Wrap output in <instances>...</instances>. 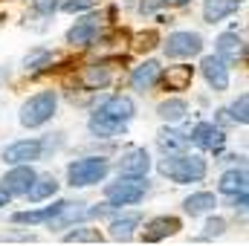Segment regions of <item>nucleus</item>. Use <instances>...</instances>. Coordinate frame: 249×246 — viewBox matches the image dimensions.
I'll list each match as a JSON object with an SVG mask.
<instances>
[{
	"mask_svg": "<svg viewBox=\"0 0 249 246\" xmlns=\"http://www.w3.org/2000/svg\"><path fill=\"white\" fill-rule=\"evenodd\" d=\"M206 171H209V165H206V159L200 154L177 151V154H165V159L160 162V174L168 177L171 183H177V185L200 183L206 177Z\"/></svg>",
	"mask_w": 249,
	"mask_h": 246,
	"instance_id": "obj_1",
	"label": "nucleus"
},
{
	"mask_svg": "<svg viewBox=\"0 0 249 246\" xmlns=\"http://www.w3.org/2000/svg\"><path fill=\"white\" fill-rule=\"evenodd\" d=\"M55 110H58V96H55V90H41V93H35V96H29L23 105H20V124L23 127H41V124H47L53 116H55Z\"/></svg>",
	"mask_w": 249,
	"mask_h": 246,
	"instance_id": "obj_2",
	"label": "nucleus"
},
{
	"mask_svg": "<svg viewBox=\"0 0 249 246\" xmlns=\"http://www.w3.org/2000/svg\"><path fill=\"white\" fill-rule=\"evenodd\" d=\"M148 194L145 177H119L116 183L105 185V200L107 209H124V206H136L142 203Z\"/></svg>",
	"mask_w": 249,
	"mask_h": 246,
	"instance_id": "obj_3",
	"label": "nucleus"
},
{
	"mask_svg": "<svg viewBox=\"0 0 249 246\" xmlns=\"http://www.w3.org/2000/svg\"><path fill=\"white\" fill-rule=\"evenodd\" d=\"M110 171V162L105 157H84L67 165V183L72 188H87V185L102 183Z\"/></svg>",
	"mask_w": 249,
	"mask_h": 246,
	"instance_id": "obj_4",
	"label": "nucleus"
},
{
	"mask_svg": "<svg viewBox=\"0 0 249 246\" xmlns=\"http://www.w3.org/2000/svg\"><path fill=\"white\" fill-rule=\"evenodd\" d=\"M188 142L203 148V151H209V154H220L226 148V133L214 122H197L191 127V133H188Z\"/></svg>",
	"mask_w": 249,
	"mask_h": 246,
	"instance_id": "obj_5",
	"label": "nucleus"
},
{
	"mask_svg": "<svg viewBox=\"0 0 249 246\" xmlns=\"http://www.w3.org/2000/svg\"><path fill=\"white\" fill-rule=\"evenodd\" d=\"M41 154H44L41 139H20L3 151V162L6 165H32L35 159H41Z\"/></svg>",
	"mask_w": 249,
	"mask_h": 246,
	"instance_id": "obj_6",
	"label": "nucleus"
},
{
	"mask_svg": "<svg viewBox=\"0 0 249 246\" xmlns=\"http://www.w3.org/2000/svg\"><path fill=\"white\" fill-rule=\"evenodd\" d=\"M32 180H35L32 165H12V171H6L0 177V194L3 197H20V194H26Z\"/></svg>",
	"mask_w": 249,
	"mask_h": 246,
	"instance_id": "obj_7",
	"label": "nucleus"
},
{
	"mask_svg": "<svg viewBox=\"0 0 249 246\" xmlns=\"http://www.w3.org/2000/svg\"><path fill=\"white\" fill-rule=\"evenodd\" d=\"M200 50H203V38L197 32H171L165 41L168 58H191V55H200Z\"/></svg>",
	"mask_w": 249,
	"mask_h": 246,
	"instance_id": "obj_8",
	"label": "nucleus"
},
{
	"mask_svg": "<svg viewBox=\"0 0 249 246\" xmlns=\"http://www.w3.org/2000/svg\"><path fill=\"white\" fill-rule=\"evenodd\" d=\"M180 229H183L180 217H174V214H160V217H151V220L145 223L142 241H145V244H157V241H165V238L177 235Z\"/></svg>",
	"mask_w": 249,
	"mask_h": 246,
	"instance_id": "obj_9",
	"label": "nucleus"
},
{
	"mask_svg": "<svg viewBox=\"0 0 249 246\" xmlns=\"http://www.w3.org/2000/svg\"><path fill=\"white\" fill-rule=\"evenodd\" d=\"M200 70H203V75L214 93H223L229 87V61H223L220 55H206Z\"/></svg>",
	"mask_w": 249,
	"mask_h": 246,
	"instance_id": "obj_10",
	"label": "nucleus"
},
{
	"mask_svg": "<svg viewBox=\"0 0 249 246\" xmlns=\"http://www.w3.org/2000/svg\"><path fill=\"white\" fill-rule=\"evenodd\" d=\"M151 171V157L145 148H130L119 159V177H148Z\"/></svg>",
	"mask_w": 249,
	"mask_h": 246,
	"instance_id": "obj_11",
	"label": "nucleus"
},
{
	"mask_svg": "<svg viewBox=\"0 0 249 246\" xmlns=\"http://www.w3.org/2000/svg\"><path fill=\"white\" fill-rule=\"evenodd\" d=\"M96 113H102V116H107V119H116V122L127 124L133 116H136V107H133V102H130L127 96H110V99H105V102L99 105Z\"/></svg>",
	"mask_w": 249,
	"mask_h": 246,
	"instance_id": "obj_12",
	"label": "nucleus"
},
{
	"mask_svg": "<svg viewBox=\"0 0 249 246\" xmlns=\"http://www.w3.org/2000/svg\"><path fill=\"white\" fill-rule=\"evenodd\" d=\"M96 32H99V20L93 15H87L67 29V44L70 47H90L96 41Z\"/></svg>",
	"mask_w": 249,
	"mask_h": 246,
	"instance_id": "obj_13",
	"label": "nucleus"
},
{
	"mask_svg": "<svg viewBox=\"0 0 249 246\" xmlns=\"http://www.w3.org/2000/svg\"><path fill=\"white\" fill-rule=\"evenodd\" d=\"M160 78H162V67L157 61H145L130 72V87H133L136 93H148V90L157 87Z\"/></svg>",
	"mask_w": 249,
	"mask_h": 246,
	"instance_id": "obj_14",
	"label": "nucleus"
},
{
	"mask_svg": "<svg viewBox=\"0 0 249 246\" xmlns=\"http://www.w3.org/2000/svg\"><path fill=\"white\" fill-rule=\"evenodd\" d=\"M244 53H247V44H244V35H238V32H223L220 38H217V55L223 58V61H241L244 58Z\"/></svg>",
	"mask_w": 249,
	"mask_h": 246,
	"instance_id": "obj_15",
	"label": "nucleus"
},
{
	"mask_svg": "<svg viewBox=\"0 0 249 246\" xmlns=\"http://www.w3.org/2000/svg\"><path fill=\"white\" fill-rule=\"evenodd\" d=\"M67 200H58V203H53V206H47V209H32V211H15L12 214V223H18V226H41V223H50L53 217H55V211L61 209Z\"/></svg>",
	"mask_w": 249,
	"mask_h": 246,
	"instance_id": "obj_16",
	"label": "nucleus"
},
{
	"mask_svg": "<svg viewBox=\"0 0 249 246\" xmlns=\"http://www.w3.org/2000/svg\"><path fill=\"white\" fill-rule=\"evenodd\" d=\"M241 3L244 0H206L203 3V18H206V23H220L223 18L235 15L241 9Z\"/></svg>",
	"mask_w": 249,
	"mask_h": 246,
	"instance_id": "obj_17",
	"label": "nucleus"
},
{
	"mask_svg": "<svg viewBox=\"0 0 249 246\" xmlns=\"http://www.w3.org/2000/svg\"><path fill=\"white\" fill-rule=\"evenodd\" d=\"M87 127H90V133L99 136V139H113V136H122L124 130H127V124L116 122V119H107V116H102V113H93Z\"/></svg>",
	"mask_w": 249,
	"mask_h": 246,
	"instance_id": "obj_18",
	"label": "nucleus"
},
{
	"mask_svg": "<svg viewBox=\"0 0 249 246\" xmlns=\"http://www.w3.org/2000/svg\"><path fill=\"white\" fill-rule=\"evenodd\" d=\"M214 206H217V197L212 191H194L191 197L183 200V209H186V214H191V217L209 214V211H214Z\"/></svg>",
	"mask_w": 249,
	"mask_h": 246,
	"instance_id": "obj_19",
	"label": "nucleus"
},
{
	"mask_svg": "<svg viewBox=\"0 0 249 246\" xmlns=\"http://www.w3.org/2000/svg\"><path fill=\"white\" fill-rule=\"evenodd\" d=\"M55 191H58V183H55V177H50V174L38 177V174H35L32 185L26 188V197H29V203H44V200L55 197Z\"/></svg>",
	"mask_w": 249,
	"mask_h": 246,
	"instance_id": "obj_20",
	"label": "nucleus"
},
{
	"mask_svg": "<svg viewBox=\"0 0 249 246\" xmlns=\"http://www.w3.org/2000/svg\"><path fill=\"white\" fill-rule=\"evenodd\" d=\"M139 223H142V214H139V211H130V214L116 217V220L110 223V238H113V241H130Z\"/></svg>",
	"mask_w": 249,
	"mask_h": 246,
	"instance_id": "obj_21",
	"label": "nucleus"
},
{
	"mask_svg": "<svg viewBox=\"0 0 249 246\" xmlns=\"http://www.w3.org/2000/svg\"><path fill=\"white\" fill-rule=\"evenodd\" d=\"M157 145H160V151H162V154H177V151H186L188 133H180V130H174V127H162V130L157 133Z\"/></svg>",
	"mask_w": 249,
	"mask_h": 246,
	"instance_id": "obj_22",
	"label": "nucleus"
},
{
	"mask_svg": "<svg viewBox=\"0 0 249 246\" xmlns=\"http://www.w3.org/2000/svg\"><path fill=\"white\" fill-rule=\"evenodd\" d=\"M191 78H194V67H188V64H177V67H168V72H165V87L168 90H188L191 87Z\"/></svg>",
	"mask_w": 249,
	"mask_h": 246,
	"instance_id": "obj_23",
	"label": "nucleus"
},
{
	"mask_svg": "<svg viewBox=\"0 0 249 246\" xmlns=\"http://www.w3.org/2000/svg\"><path fill=\"white\" fill-rule=\"evenodd\" d=\"M157 113H160V119H162V122L177 124V122H183V119H186L188 105H186V99H165V102L157 107Z\"/></svg>",
	"mask_w": 249,
	"mask_h": 246,
	"instance_id": "obj_24",
	"label": "nucleus"
},
{
	"mask_svg": "<svg viewBox=\"0 0 249 246\" xmlns=\"http://www.w3.org/2000/svg\"><path fill=\"white\" fill-rule=\"evenodd\" d=\"M223 194H238V191H247V171L244 168H232L220 177V185H217Z\"/></svg>",
	"mask_w": 249,
	"mask_h": 246,
	"instance_id": "obj_25",
	"label": "nucleus"
},
{
	"mask_svg": "<svg viewBox=\"0 0 249 246\" xmlns=\"http://www.w3.org/2000/svg\"><path fill=\"white\" fill-rule=\"evenodd\" d=\"M107 81H110L107 67L93 64V67H87V70H84V87H87V90H99V87H105Z\"/></svg>",
	"mask_w": 249,
	"mask_h": 246,
	"instance_id": "obj_26",
	"label": "nucleus"
},
{
	"mask_svg": "<svg viewBox=\"0 0 249 246\" xmlns=\"http://www.w3.org/2000/svg\"><path fill=\"white\" fill-rule=\"evenodd\" d=\"M226 113H229V119H232V122L247 124L249 122V96H247V93H241V96H238V102H232V107H229Z\"/></svg>",
	"mask_w": 249,
	"mask_h": 246,
	"instance_id": "obj_27",
	"label": "nucleus"
},
{
	"mask_svg": "<svg viewBox=\"0 0 249 246\" xmlns=\"http://www.w3.org/2000/svg\"><path fill=\"white\" fill-rule=\"evenodd\" d=\"M50 61H53V53H50V50H44V47L32 50V53L23 58L26 70H44V67H50Z\"/></svg>",
	"mask_w": 249,
	"mask_h": 246,
	"instance_id": "obj_28",
	"label": "nucleus"
},
{
	"mask_svg": "<svg viewBox=\"0 0 249 246\" xmlns=\"http://www.w3.org/2000/svg\"><path fill=\"white\" fill-rule=\"evenodd\" d=\"M67 244H78V241H102L99 229H75V232H67L64 235Z\"/></svg>",
	"mask_w": 249,
	"mask_h": 246,
	"instance_id": "obj_29",
	"label": "nucleus"
},
{
	"mask_svg": "<svg viewBox=\"0 0 249 246\" xmlns=\"http://www.w3.org/2000/svg\"><path fill=\"white\" fill-rule=\"evenodd\" d=\"M226 232V220L223 217H212L209 223H206V232H203V238H220Z\"/></svg>",
	"mask_w": 249,
	"mask_h": 246,
	"instance_id": "obj_30",
	"label": "nucleus"
},
{
	"mask_svg": "<svg viewBox=\"0 0 249 246\" xmlns=\"http://www.w3.org/2000/svg\"><path fill=\"white\" fill-rule=\"evenodd\" d=\"M61 9L64 12H84V9H93V0H64L61 3Z\"/></svg>",
	"mask_w": 249,
	"mask_h": 246,
	"instance_id": "obj_31",
	"label": "nucleus"
},
{
	"mask_svg": "<svg viewBox=\"0 0 249 246\" xmlns=\"http://www.w3.org/2000/svg\"><path fill=\"white\" fill-rule=\"evenodd\" d=\"M160 6H165V3H162V0H139V12H142V15H154Z\"/></svg>",
	"mask_w": 249,
	"mask_h": 246,
	"instance_id": "obj_32",
	"label": "nucleus"
},
{
	"mask_svg": "<svg viewBox=\"0 0 249 246\" xmlns=\"http://www.w3.org/2000/svg\"><path fill=\"white\" fill-rule=\"evenodd\" d=\"M162 3H168V6H186V3H191V0H162Z\"/></svg>",
	"mask_w": 249,
	"mask_h": 246,
	"instance_id": "obj_33",
	"label": "nucleus"
},
{
	"mask_svg": "<svg viewBox=\"0 0 249 246\" xmlns=\"http://www.w3.org/2000/svg\"><path fill=\"white\" fill-rule=\"evenodd\" d=\"M6 200H9V197H3V194H0V206H6Z\"/></svg>",
	"mask_w": 249,
	"mask_h": 246,
	"instance_id": "obj_34",
	"label": "nucleus"
}]
</instances>
